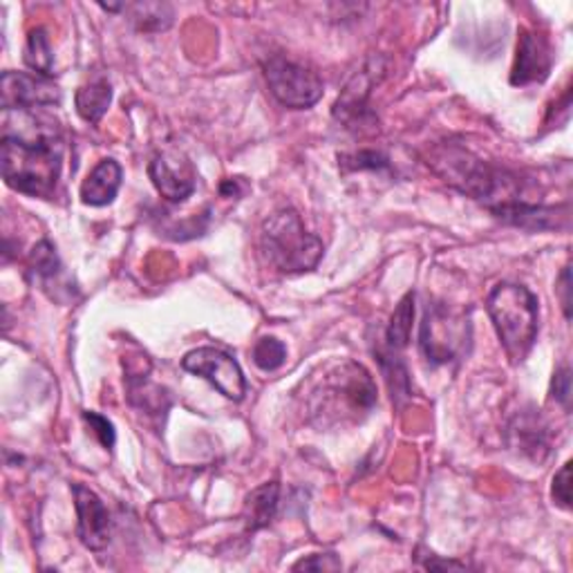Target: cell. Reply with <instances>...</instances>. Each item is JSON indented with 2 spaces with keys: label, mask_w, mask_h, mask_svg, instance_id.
<instances>
[{
  "label": "cell",
  "mask_w": 573,
  "mask_h": 573,
  "mask_svg": "<svg viewBox=\"0 0 573 573\" xmlns=\"http://www.w3.org/2000/svg\"><path fill=\"white\" fill-rule=\"evenodd\" d=\"M30 274L34 280L45 289L51 283H57L59 276L64 274V265L59 260V253L49 240H41L32 253H30Z\"/></svg>",
  "instance_id": "d6986e66"
},
{
  "label": "cell",
  "mask_w": 573,
  "mask_h": 573,
  "mask_svg": "<svg viewBox=\"0 0 573 573\" xmlns=\"http://www.w3.org/2000/svg\"><path fill=\"white\" fill-rule=\"evenodd\" d=\"M513 433L519 437V448H523L525 452L531 450L534 457H538V459H540L538 450H549L545 428L536 426L534 420H523L519 422V431H513Z\"/></svg>",
  "instance_id": "cb8c5ba5"
},
{
  "label": "cell",
  "mask_w": 573,
  "mask_h": 573,
  "mask_svg": "<svg viewBox=\"0 0 573 573\" xmlns=\"http://www.w3.org/2000/svg\"><path fill=\"white\" fill-rule=\"evenodd\" d=\"M551 394L558 403L564 405V410H569L571 405V370L566 366H562L551 383Z\"/></svg>",
  "instance_id": "4316f807"
},
{
  "label": "cell",
  "mask_w": 573,
  "mask_h": 573,
  "mask_svg": "<svg viewBox=\"0 0 573 573\" xmlns=\"http://www.w3.org/2000/svg\"><path fill=\"white\" fill-rule=\"evenodd\" d=\"M124 171L115 160H101L81 184V202L88 206H108L122 188Z\"/></svg>",
  "instance_id": "9a60e30c"
},
{
  "label": "cell",
  "mask_w": 573,
  "mask_h": 573,
  "mask_svg": "<svg viewBox=\"0 0 573 573\" xmlns=\"http://www.w3.org/2000/svg\"><path fill=\"white\" fill-rule=\"evenodd\" d=\"M0 92H3V111H41L61 103L59 85L43 75L5 72Z\"/></svg>",
  "instance_id": "9c48e42d"
},
{
  "label": "cell",
  "mask_w": 573,
  "mask_h": 573,
  "mask_svg": "<svg viewBox=\"0 0 573 573\" xmlns=\"http://www.w3.org/2000/svg\"><path fill=\"white\" fill-rule=\"evenodd\" d=\"M381 72L383 70L379 68V64L370 61L345 85L334 106V117L343 122L347 128H363L375 124V113L370 111V92L379 81Z\"/></svg>",
  "instance_id": "30bf717a"
},
{
  "label": "cell",
  "mask_w": 573,
  "mask_h": 573,
  "mask_svg": "<svg viewBox=\"0 0 573 573\" xmlns=\"http://www.w3.org/2000/svg\"><path fill=\"white\" fill-rule=\"evenodd\" d=\"M75 506L79 515V538L90 551L106 549L111 542V513L101 497L83 484H75Z\"/></svg>",
  "instance_id": "4fadbf2b"
},
{
  "label": "cell",
  "mask_w": 573,
  "mask_h": 573,
  "mask_svg": "<svg viewBox=\"0 0 573 573\" xmlns=\"http://www.w3.org/2000/svg\"><path fill=\"white\" fill-rule=\"evenodd\" d=\"M428 167L457 191L482 202L491 214L502 206L527 202L517 175L478 160L475 154L459 146L448 144L435 148L428 154Z\"/></svg>",
  "instance_id": "7a4b0ae2"
},
{
  "label": "cell",
  "mask_w": 573,
  "mask_h": 573,
  "mask_svg": "<svg viewBox=\"0 0 573 573\" xmlns=\"http://www.w3.org/2000/svg\"><path fill=\"white\" fill-rule=\"evenodd\" d=\"M412 321H414V291H408L390 319L388 332H386V341L388 347L399 352L410 343V334H412Z\"/></svg>",
  "instance_id": "44dd1931"
},
{
  "label": "cell",
  "mask_w": 573,
  "mask_h": 573,
  "mask_svg": "<svg viewBox=\"0 0 573 573\" xmlns=\"http://www.w3.org/2000/svg\"><path fill=\"white\" fill-rule=\"evenodd\" d=\"M182 368L211 383L220 394L231 401H242L247 394V379L240 363L218 349V347H197L182 358Z\"/></svg>",
  "instance_id": "ba28073f"
},
{
  "label": "cell",
  "mask_w": 573,
  "mask_h": 573,
  "mask_svg": "<svg viewBox=\"0 0 573 573\" xmlns=\"http://www.w3.org/2000/svg\"><path fill=\"white\" fill-rule=\"evenodd\" d=\"M148 175L154 188L160 191V195L173 204L186 202L197 186V177L191 162H186L182 154L175 152L154 154L148 167Z\"/></svg>",
  "instance_id": "8fae6325"
},
{
  "label": "cell",
  "mask_w": 573,
  "mask_h": 573,
  "mask_svg": "<svg viewBox=\"0 0 573 573\" xmlns=\"http://www.w3.org/2000/svg\"><path fill=\"white\" fill-rule=\"evenodd\" d=\"M83 420L90 424V428L94 431V435L99 437L103 448H113L115 446V426L106 420V416L88 410V412H83Z\"/></svg>",
  "instance_id": "d4e9b609"
},
{
  "label": "cell",
  "mask_w": 573,
  "mask_h": 573,
  "mask_svg": "<svg viewBox=\"0 0 573 573\" xmlns=\"http://www.w3.org/2000/svg\"><path fill=\"white\" fill-rule=\"evenodd\" d=\"M343 564L334 553H323V555H311L294 564L296 571L307 569V571H339Z\"/></svg>",
  "instance_id": "83f0119b"
},
{
  "label": "cell",
  "mask_w": 573,
  "mask_h": 573,
  "mask_svg": "<svg viewBox=\"0 0 573 573\" xmlns=\"http://www.w3.org/2000/svg\"><path fill=\"white\" fill-rule=\"evenodd\" d=\"M506 225L529 229V231H545V229H560L569 225V206H538L531 202H517L511 206H502L493 211Z\"/></svg>",
  "instance_id": "5bb4252c"
},
{
  "label": "cell",
  "mask_w": 573,
  "mask_h": 573,
  "mask_svg": "<svg viewBox=\"0 0 573 573\" xmlns=\"http://www.w3.org/2000/svg\"><path fill=\"white\" fill-rule=\"evenodd\" d=\"M265 79L272 94L285 108L291 111H307L317 106L323 96V81L314 70L278 55L265 61Z\"/></svg>",
  "instance_id": "8992f818"
},
{
  "label": "cell",
  "mask_w": 573,
  "mask_h": 573,
  "mask_svg": "<svg viewBox=\"0 0 573 573\" xmlns=\"http://www.w3.org/2000/svg\"><path fill=\"white\" fill-rule=\"evenodd\" d=\"M23 61L30 70H34V75H43V77L55 75L51 72L55 70V55H51V45H49L47 32L43 27H34L27 34Z\"/></svg>",
  "instance_id": "ffe728a7"
},
{
  "label": "cell",
  "mask_w": 573,
  "mask_h": 573,
  "mask_svg": "<svg viewBox=\"0 0 573 573\" xmlns=\"http://www.w3.org/2000/svg\"><path fill=\"white\" fill-rule=\"evenodd\" d=\"M260 251L280 274L311 272L323 257V242L309 233L294 208L272 214L260 229Z\"/></svg>",
  "instance_id": "277c9868"
},
{
  "label": "cell",
  "mask_w": 573,
  "mask_h": 573,
  "mask_svg": "<svg viewBox=\"0 0 573 573\" xmlns=\"http://www.w3.org/2000/svg\"><path fill=\"white\" fill-rule=\"evenodd\" d=\"M278 495H280V486L276 482L263 484L249 493L247 508H244L247 531H257V529L270 527V523L276 517V511H278Z\"/></svg>",
  "instance_id": "2e32d148"
},
{
  "label": "cell",
  "mask_w": 573,
  "mask_h": 573,
  "mask_svg": "<svg viewBox=\"0 0 573 573\" xmlns=\"http://www.w3.org/2000/svg\"><path fill=\"white\" fill-rule=\"evenodd\" d=\"M468 339H471V325L461 314H455L442 305L426 309L420 347L433 366L455 360L466 349Z\"/></svg>",
  "instance_id": "52a82bcc"
},
{
  "label": "cell",
  "mask_w": 573,
  "mask_h": 573,
  "mask_svg": "<svg viewBox=\"0 0 573 573\" xmlns=\"http://www.w3.org/2000/svg\"><path fill=\"white\" fill-rule=\"evenodd\" d=\"M285 360H287V347L283 341L274 336L260 339L253 345V363L263 373H276Z\"/></svg>",
  "instance_id": "7402d4cb"
},
{
  "label": "cell",
  "mask_w": 573,
  "mask_h": 573,
  "mask_svg": "<svg viewBox=\"0 0 573 573\" xmlns=\"http://www.w3.org/2000/svg\"><path fill=\"white\" fill-rule=\"evenodd\" d=\"M124 14H128L133 27L144 34L167 32L175 21V12L169 3H124Z\"/></svg>",
  "instance_id": "ac0fdd59"
},
{
  "label": "cell",
  "mask_w": 573,
  "mask_h": 573,
  "mask_svg": "<svg viewBox=\"0 0 573 573\" xmlns=\"http://www.w3.org/2000/svg\"><path fill=\"white\" fill-rule=\"evenodd\" d=\"M341 167L345 171H379V169H386L388 167V158L383 152H377V150H360V152H354V154H341Z\"/></svg>",
  "instance_id": "603a6c76"
},
{
  "label": "cell",
  "mask_w": 573,
  "mask_h": 573,
  "mask_svg": "<svg viewBox=\"0 0 573 573\" xmlns=\"http://www.w3.org/2000/svg\"><path fill=\"white\" fill-rule=\"evenodd\" d=\"M551 495H553V500H555L558 506L571 508V461H566V463L560 468V473H555Z\"/></svg>",
  "instance_id": "484cf974"
},
{
  "label": "cell",
  "mask_w": 573,
  "mask_h": 573,
  "mask_svg": "<svg viewBox=\"0 0 573 573\" xmlns=\"http://www.w3.org/2000/svg\"><path fill=\"white\" fill-rule=\"evenodd\" d=\"M558 291H560V300H562V309H564V317L566 321L571 319V272L569 265L562 270L560 274V283H558Z\"/></svg>",
  "instance_id": "f1b7e54d"
},
{
  "label": "cell",
  "mask_w": 573,
  "mask_h": 573,
  "mask_svg": "<svg viewBox=\"0 0 573 573\" xmlns=\"http://www.w3.org/2000/svg\"><path fill=\"white\" fill-rule=\"evenodd\" d=\"M16 113V126L3 128V177L19 193L49 199L57 193L64 162L59 124L36 111Z\"/></svg>",
  "instance_id": "6da1fadb"
},
{
  "label": "cell",
  "mask_w": 573,
  "mask_h": 573,
  "mask_svg": "<svg viewBox=\"0 0 573 573\" xmlns=\"http://www.w3.org/2000/svg\"><path fill=\"white\" fill-rule=\"evenodd\" d=\"M551 72V47L547 38L534 30H519L515 64L511 70L513 85L542 83Z\"/></svg>",
  "instance_id": "7c38bea8"
},
{
  "label": "cell",
  "mask_w": 573,
  "mask_h": 573,
  "mask_svg": "<svg viewBox=\"0 0 573 573\" xmlns=\"http://www.w3.org/2000/svg\"><path fill=\"white\" fill-rule=\"evenodd\" d=\"M317 399L321 403L314 408V414L323 416V426H328L345 416L356 420L360 414H368L377 403V386L366 368L345 363L323 379Z\"/></svg>",
  "instance_id": "5b68a950"
},
{
  "label": "cell",
  "mask_w": 573,
  "mask_h": 573,
  "mask_svg": "<svg viewBox=\"0 0 573 573\" xmlns=\"http://www.w3.org/2000/svg\"><path fill=\"white\" fill-rule=\"evenodd\" d=\"M486 309L511 363H523L540 328V302L536 294L525 285L500 283L489 294Z\"/></svg>",
  "instance_id": "3957f363"
},
{
  "label": "cell",
  "mask_w": 573,
  "mask_h": 573,
  "mask_svg": "<svg viewBox=\"0 0 573 573\" xmlns=\"http://www.w3.org/2000/svg\"><path fill=\"white\" fill-rule=\"evenodd\" d=\"M111 101H113V88L106 79L88 81L85 85H81L77 90V96H75L77 113L88 124H99L101 117L108 113Z\"/></svg>",
  "instance_id": "e0dca14e"
}]
</instances>
